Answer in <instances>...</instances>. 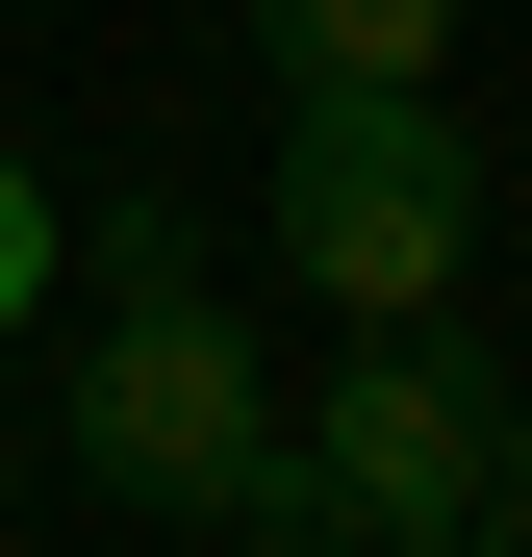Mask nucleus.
<instances>
[{"instance_id":"1","label":"nucleus","mask_w":532,"mask_h":557,"mask_svg":"<svg viewBox=\"0 0 532 557\" xmlns=\"http://www.w3.org/2000/svg\"><path fill=\"white\" fill-rule=\"evenodd\" d=\"M51 482L127 507V532H253V557L330 532L305 456H280V406H253V330L203 305V278H127V305H102V355L51 381Z\"/></svg>"},{"instance_id":"2","label":"nucleus","mask_w":532,"mask_h":557,"mask_svg":"<svg viewBox=\"0 0 532 557\" xmlns=\"http://www.w3.org/2000/svg\"><path fill=\"white\" fill-rule=\"evenodd\" d=\"M253 228L330 330H406L482 278V152L431 76H280V152H253Z\"/></svg>"},{"instance_id":"3","label":"nucleus","mask_w":532,"mask_h":557,"mask_svg":"<svg viewBox=\"0 0 532 557\" xmlns=\"http://www.w3.org/2000/svg\"><path fill=\"white\" fill-rule=\"evenodd\" d=\"M305 507L355 532V557H457L482 532V482H507V355L457 330V305H406V330H355L330 381H305Z\"/></svg>"},{"instance_id":"4","label":"nucleus","mask_w":532,"mask_h":557,"mask_svg":"<svg viewBox=\"0 0 532 557\" xmlns=\"http://www.w3.org/2000/svg\"><path fill=\"white\" fill-rule=\"evenodd\" d=\"M253 76H457V0H228Z\"/></svg>"},{"instance_id":"5","label":"nucleus","mask_w":532,"mask_h":557,"mask_svg":"<svg viewBox=\"0 0 532 557\" xmlns=\"http://www.w3.org/2000/svg\"><path fill=\"white\" fill-rule=\"evenodd\" d=\"M51 330V152H0V355Z\"/></svg>"},{"instance_id":"6","label":"nucleus","mask_w":532,"mask_h":557,"mask_svg":"<svg viewBox=\"0 0 532 557\" xmlns=\"http://www.w3.org/2000/svg\"><path fill=\"white\" fill-rule=\"evenodd\" d=\"M482 532H532V381H507V482H482Z\"/></svg>"}]
</instances>
